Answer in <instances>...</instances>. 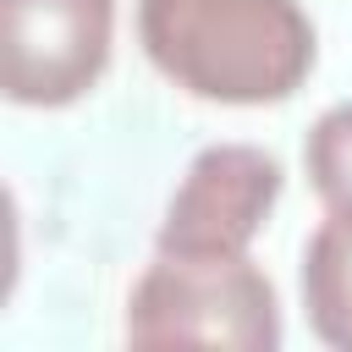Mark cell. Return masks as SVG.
I'll list each match as a JSON object with an SVG mask.
<instances>
[{
	"instance_id": "cell-6",
	"label": "cell",
	"mask_w": 352,
	"mask_h": 352,
	"mask_svg": "<svg viewBox=\"0 0 352 352\" xmlns=\"http://www.w3.org/2000/svg\"><path fill=\"white\" fill-rule=\"evenodd\" d=\"M302 170L324 214H352V99L330 104L302 138Z\"/></svg>"
},
{
	"instance_id": "cell-1",
	"label": "cell",
	"mask_w": 352,
	"mask_h": 352,
	"mask_svg": "<svg viewBox=\"0 0 352 352\" xmlns=\"http://www.w3.org/2000/svg\"><path fill=\"white\" fill-rule=\"evenodd\" d=\"M138 38L154 72L204 104H280L319 60L297 0H138Z\"/></svg>"
},
{
	"instance_id": "cell-5",
	"label": "cell",
	"mask_w": 352,
	"mask_h": 352,
	"mask_svg": "<svg viewBox=\"0 0 352 352\" xmlns=\"http://www.w3.org/2000/svg\"><path fill=\"white\" fill-rule=\"evenodd\" d=\"M302 308L308 330L352 352V214H324L302 248Z\"/></svg>"
},
{
	"instance_id": "cell-4",
	"label": "cell",
	"mask_w": 352,
	"mask_h": 352,
	"mask_svg": "<svg viewBox=\"0 0 352 352\" xmlns=\"http://www.w3.org/2000/svg\"><path fill=\"white\" fill-rule=\"evenodd\" d=\"M280 160L258 143H209L192 154L187 176L176 182L154 253H187V258H226L248 253L264 220L280 204Z\"/></svg>"
},
{
	"instance_id": "cell-3",
	"label": "cell",
	"mask_w": 352,
	"mask_h": 352,
	"mask_svg": "<svg viewBox=\"0 0 352 352\" xmlns=\"http://www.w3.org/2000/svg\"><path fill=\"white\" fill-rule=\"evenodd\" d=\"M116 0H0V88L11 104H77L110 66Z\"/></svg>"
},
{
	"instance_id": "cell-2",
	"label": "cell",
	"mask_w": 352,
	"mask_h": 352,
	"mask_svg": "<svg viewBox=\"0 0 352 352\" xmlns=\"http://www.w3.org/2000/svg\"><path fill=\"white\" fill-rule=\"evenodd\" d=\"M126 341L132 346H280V297L248 253L187 258L154 253V264L126 292Z\"/></svg>"
}]
</instances>
